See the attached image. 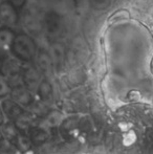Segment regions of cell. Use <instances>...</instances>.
Listing matches in <instances>:
<instances>
[{
    "instance_id": "1",
    "label": "cell",
    "mask_w": 153,
    "mask_h": 154,
    "mask_svg": "<svg viewBox=\"0 0 153 154\" xmlns=\"http://www.w3.org/2000/svg\"><path fill=\"white\" fill-rule=\"evenodd\" d=\"M11 51L18 59L23 61H31L37 53V44L29 34L18 32L13 41Z\"/></svg>"
},
{
    "instance_id": "2",
    "label": "cell",
    "mask_w": 153,
    "mask_h": 154,
    "mask_svg": "<svg viewBox=\"0 0 153 154\" xmlns=\"http://www.w3.org/2000/svg\"><path fill=\"white\" fill-rule=\"evenodd\" d=\"M42 29L50 39H56L61 35L64 27L62 16L55 10H48L43 14L41 19Z\"/></svg>"
},
{
    "instance_id": "3",
    "label": "cell",
    "mask_w": 153,
    "mask_h": 154,
    "mask_svg": "<svg viewBox=\"0 0 153 154\" xmlns=\"http://www.w3.org/2000/svg\"><path fill=\"white\" fill-rule=\"evenodd\" d=\"M0 21L3 23L4 26L11 29L16 26L19 22L18 11L8 0H5L0 5Z\"/></svg>"
},
{
    "instance_id": "4",
    "label": "cell",
    "mask_w": 153,
    "mask_h": 154,
    "mask_svg": "<svg viewBox=\"0 0 153 154\" xmlns=\"http://www.w3.org/2000/svg\"><path fill=\"white\" fill-rule=\"evenodd\" d=\"M23 26L31 35H39L42 29V23L34 14L27 13L23 18Z\"/></svg>"
},
{
    "instance_id": "5",
    "label": "cell",
    "mask_w": 153,
    "mask_h": 154,
    "mask_svg": "<svg viewBox=\"0 0 153 154\" xmlns=\"http://www.w3.org/2000/svg\"><path fill=\"white\" fill-rule=\"evenodd\" d=\"M50 57L57 66H61L65 59V46L59 41H53L50 43Z\"/></svg>"
},
{
    "instance_id": "6",
    "label": "cell",
    "mask_w": 153,
    "mask_h": 154,
    "mask_svg": "<svg viewBox=\"0 0 153 154\" xmlns=\"http://www.w3.org/2000/svg\"><path fill=\"white\" fill-rule=\"evenodd\" d=\"M16 32L13 31L11 27L2 26L0 27V49L1 51H11V46L13 44Z\"/></svg>"
},
{
    "instance_id": "7",
    "label": "cell",
    "mask_w": 153,
    "mask_h": 154,
    "mask_svg": "<svg viewBox=\"0 0 153 154\" xmlns=\"http://www.w3.org/2000/svg\"><path fill=\"white\" fill-rule=\"evenodd\" d=\"M51 57L49 53L44 48H40L38 51V63L43 69H48L50 67Z\"/></svg>"
},
{
    "instance_id": "8",
    "label": "cell",
    "mask_w": 153,
    "mask_h": 154,
    "mask_svg": "<svg viewBox=\"0 0 153 154\" xmlns=\"http://www.w3.org/2000/svg\"><path fill=\"white\" fill-rule=\"evenodd\" d=\"M88 2L96 11H105L111 5V0H88Z\"/></svg>"
},
{
    "instance_id": "9",
    "label": "cell",
    "mask_w": 153,
    "mask_h": 154,
    "mask_svg": "<svg viewBox=\"0 0 153 154\" xmlns=\"http://www.w3.org/2000/svg\"><path fill=\"white\" fill-rule=\"evenodd\" d=\"M16 8H22L26 4L27 0H8Z\"/></svg>"
},
{
    "instance_id": "10",
    "label": "cell",
    "mask_w": 153,
    "mask_h": 154,
    "mask_svg": "<svg viewBox=\"0 0 153 154\" xmlns=\"http://www.w3.org/2000/svg\"><path fill=\"white\" fill-rule=\"evenodd\" d=\"M67 3L69 4L70 8H80L81 6V3H82V0H66Z\"/></svg>"
},
{
    "instance_id": "11",
    "label": "cell",
    "mask_w": 153,
    "mask_h": 154,
    "mask_svg": "<svg viewBox=\"0 0 153 154\" xmlns=\"http://www.w3.org/2000/svg\"><path fill=\"white\" fill-rule=\"evenodd\" d=\"M4 1H5V0H0V5H1V4L3 3Z\"/></svg>"
},
{
    "instance_id": "12",
    "label": "cell",
    "mask_w": 153,
    "mask_h": 154,
    "mask_svg": "<svg viewBox=\"0 0 153 154\" xmlns=\"http://www.w3.org/2000/svg\"><path fill=\"white\" fill-rule=\"evenodd\" d=\"M0 65H1V61H0Z\"/></svg>"
}]
</instances>
